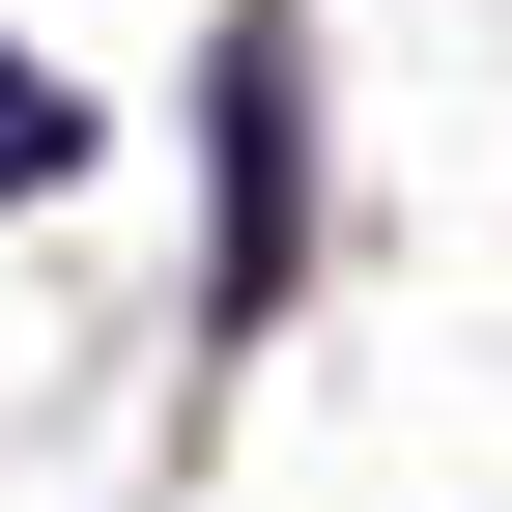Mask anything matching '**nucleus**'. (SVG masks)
<instances>
[{
  "instance_id": "nucleus-1",
  "label": "nucleus",
  "mask_w": 512,
  "mask_h": 512,
  "mask_svg": "<svg viewBox=\"0 0 512 512\" xmlns=\"http://www.w3.org/2000/svg\"><path fill=\"white\" fill-rule=\"evenodd\" d=\"M29 171H86V86H29V57H0V200H29Z\"/></svg>"
}]
</instances>
